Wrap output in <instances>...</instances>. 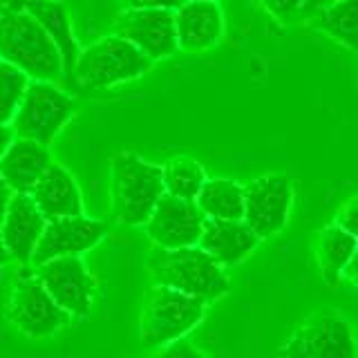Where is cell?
Listing matches in <instances>:
<instances>
[{
	"mask_svg": "<svg viewBox=\"0 0 358 358\" xmlns=\"http://www.w3.org/2000/svg\"><path fill=\"white\" fill-rule=\"evenodd\" d=\"M164 195V166L145 162L134 152L115 155L110 164V201L117 224L145 227Z\"/></svg>",
	"mask_w": 358,
	"mask_h": 358,
	"instance_id": "1",
	"label": "cell"
},
{
	"mask_svg": "<svg viewBox=\"0 0 358 358\" xmlns=\"http://www.w3.org/2000/svg\"><path fill=\"white\" fill-rule=\"evenodd\" d=\"M145 268L155 285L171 287L206 302L222 298L231 289L224 266L213 260L201 246H184V249L155 246L145 257Z\"/></svg>",
	"mask_w": 358,
	"mask_h": 358,
	"instance_id": "2",
	"label": "cell"
},
{
	"mask_svg": "<svg viewBox=\"0 0 358 358\" xmlns=\"http://www.w3.org/2000/svg\"><path fill=\"white\" fill-rule=\"evenodd\" d=\"M0 61L16 65L31 81H59L63 59L41 22L27 11H0Z\"/></svg>",
	"mask_w": 358,
	"mask_h": 358,
	"instance_id": "3",
	"label": "cell"
},
{
	"mask_svg": "<svg viewBox=\"0 0 358 358\" xmlns=\"http://www.w3.org/2000/svg\"><path fill=\"white\" fill-rule=\"evenodd\" d=\"M206 300L186 296L171 287L152 285L143 294L139 334L145 347L171 345L195 329L206 313Z\"/></svg>",
	"mask_w": 358,
	"mask_h": 358,
	"instance_id": "4",
	"label": "cell"
},
{
	"mask_svg": "<svg viewBox=\"0 0 358 358\" xmlns=\"http://www.w3.org/2000/svg\"><path fill=\"white\" fill-rule=\"evenodd\" d=\"M152 65L155 61L134 48L130 41L112 34L81 50L74 76L83 87L106 90L119 83L137 81L152 70Z\"/></svg>",
	"mask_w": 358,
	"mask_h": 358,
	"instance_id": "5",
	"label": "cell"
},
{
	"mask_svg": "<svg viewBox=\"0 0 358 358\" xmlns=\"http://www.w3.org/2000/svg\"><path fill=\"white\" fill-rule=\"evenodd\" d=\"M280 358H358L352 324L331 307L316 309L280 347Z\"/></svg>",
	"mask_w": 358,
	"mask_h": 358,
	"instance_id": "6",
	"label": "cell"
},
{
	"mask_svg": "<svg viewBox=\"0 0 358 358\" xmlns=\"http://www.w3.org/2000/svg\"><path fill=\"white\" fill-rule=\"evenodd\" d=\"M7 320L31 341L50 338L70 324L72 316L63 311L43 287L36 271L16 278L7 300Z\"/></svg>",
	"mask_w": 358,
	"mask_h": 358,
	"instance_id": "7",
	"label": "cell"
},
{
	"mask_svg": "<svg viewBox=\"0 0 358 358\" xmlns=\"http://www.w3.org/2000/svg\"><path fill=\"white\" fill-rule=\"evenodd\" d=\"M76 101L50 81H31L22 96L11 130L20 139L50 145L72 119Z\"/></svg>",
	"mask_w": 358,
	"mask_h": 358,
	"instance_id": "8",
	"label": "cell"
},
{
	"mask_svg": "<svg viewBox=\"0 0 358 358\" xmlns=\"http://www.w3.org/2000/svg\"><path fill=\"white\" fill-rule=\"evenodd\" d=\"M294 184L285 173H268L244 186V222L260 240L273 238L287 227Z\"/></svg>",
	"mask_w": 358,
	"mask_h": 358,
	"instance_id": "9",
	"label": "cell"
},
{
	"mask_svg": "<svg viewBox=\"0 0 358 358\" xmlns=\"http://www.w3.org/2000/svg\"><path fill=\"white\" fill-rule=\"evenodd\" d=\"M34 271L48 289V294L56 300V305L72 318H85L92 311L96 282L81 255L59 257V260L34 266Z\"/></svg>",
	"mask_w": 358,
	"mask_h": 358,
	"instance_id": "10",
	"label": "cell"
},
{
	"mask_svg": "<svg viewBox=\"0 0 358 358\" xmlns=\"http://www.w3.org/2000/svg\"><path fill=\"white\" fill-rule=\"evenodd\" d=\"M115 34L130 41L150 61H162L179 50L175 11L123 9L115 20Z\"/></svg>",
	"mask_w": 358,
	"mask_h": 358,
	"instance_id": "11",
	"label": "cell"
},
{
	"mask_svg": "<svg viewBox=\"0 0 358 358\" xmlns=\"http://www.w3.org/2000/svg\"><path fill=\"white\" fill-rule=\"evenodd\" d=\"M204 220L197 201L164 195L143 229L159 249H184L199 244Z\"/></svg>",
	"mask_w": 358,
	"mask_h": 358,
	"instance_id": "12",
	"label": "cell"
},
{
	"mask_svg": "<svg viewBox=\"0 0 358 358\" xmlns=\"http://www.w3.org/2000/svg\"><path fill=\"white\" fill-rule=\"evenodd\" d=\"M106 235H108V224L101 220H92L85 215L50 220L41 235L36 251H34L31 264L41 266L45 262L59 260V257L81 255L90 249H94Z\"/></svg>",
	"mask_w": 358,
	"mask_h": 358,
	"instance_id": "13",
	"label": "cell"
},
{
	"mask_svg": "<svg viewBox=\"0 0 358 358\" xmlns=\"http://www.w3.org/2000/svg\"><path fill=\"white\" fill-rule=\"evenodd\" d=\"M45 227H48V220H45L31 195L16 193L9 204L3 229H0V242L11 255V260L31 264L34 251L41 242Z\"/></svg>",
	"mask_w": 358,
	"mask_h": 358,
	"instance_id": "14",
	"label": "cell"
},
{
	"mask_svg": "<svg viewBox=\"0 0 358 358\" xmlns=\"http://www.w3.org/2000/svg\"><path fill=\"white\" fill-rule=\"evenodd\" d=\"M177 41L184 52H206L222 43L224 36V14L217 3L206 0H188L175 11Z\"/></svg>",
	"mask_w": 358,
	"mask_h": 358,
	"instance_id": "15",
	"label": "cell"
},
{
	"mask_svg": "<svg viewBox=\"0 0 358 358\" xmlns=\"http://www.w3.org/2000/svg\"><path fill=\"white\" fill-rule=\"evenodd\" d=\"M262 240L244 220H204L199 244L222 266L246 260Z\"/></svg>",
	"mask_w": 358,
	"mask_h": 358,
	"instance_id": "16",
	"label": "cell"
},
{
	"mask_svg": "<svg viewBox=\"0 0 358 358\" xmlns=\"http://www.w3.org/2000/svg\"><path fill=\"white\" fill-rule=\"evenodd\" d=\"M31 199L45 215V220L61 217H78L83 215V195L76 179L65 166L52 162L50 168L41 177V182L34 186Z\"/></svg>",
	"mask_w": 358,
	"mask_h": 358,
	"instance_id": "17",
	"label": "cell"
},
{
	"mask_svg": "<svg viewBox=\"0 0 358 358\" xmlns=\"http://www.w3.org/2000/svg\"><path fill=\"white\" fill-rule=\"evenodd\" d=\"M50 164L52 155L48 145L16 137L9 143L5 155L0 157V177L5 179L14 193L29 195L50 168Z\"/></svg>",
	"mask_w": 358,
	"mask_h": 358,
	"instance_id": "18",
	"label": "cell"
},
{
	"mask_svg": "<svg viewBox=\"0 0 358 358\" xmlns=\"http://www.w3.org/2000/svg\"><path fill=\"white\" fill-rule=\"evenodd\" d=\"M25 11L41 22L45 34L54 41V45L61 52L65 76H74V67L78 61V43L74 36L72 18L67 14V7L61 0H27Z\"/></svg>",
	"mask_w": 358,
	"mask_h": 358,
	"instance_id": "19",
	"label": "cell"
},
{
	"mask_svg": "<svg viewBox=\"0 0 358 358\" xmlns=\"http://www.w3.org/2000/svg\"><path fill=\"white\" fill-rule=\"evenodd\" d=\"M358 249V238L341 229L338 224L324 227L316 240V257L320 264L322 280L327 285H336L345 273V266L350 264Z\"/></svg>",
	"mask_w": 358,
	"mask_h": 358,
	"instance_id": "20",
	"label": "cell"
},
{
	"mask_svg": "<svg viewBox=\"0 0 358 358\" xmlns=\"http://www.w3.org/2000/svg\"><path fill=\"white\" fill-rule=\"evenodd\" d=\"M195 201L208 220H244V186L233 179H206Z\"/></svg>",
	"mask_w": 358,
	"mask_h": 358,
	"instance_id": "21",
	"label": "cell"
},
{
	"mask_svg": "<svg viewBox=\"0 0 358 358\" xmlns=\"http://www.w3.org/2000/svg\"><path fill=\"white\" fill-rule=\"evenodd\" d=\"M311 22L336 43L358 52V0H334Z\"/></svg>",
	"mask_w": 358,
	"mask_h": 358,
	"instance_id": "22",
	"label": "cell"
},
{
	"mask_svg": "<svg viewBox=\"0 0 358 358\" xmlns=\"http://www.w3.org/2000/svg\"><path fill=\"white\" fill-rule=\"evenodd\" d=\"M206 184V171L199 162L190 157H175L164 166L166 195L195 201Z\"/></svg>",
	"mask_w": 358,
	"mask_h": 358,
	"instance_id": "23",
	"label": "cell"
},
{
	"mask_svg": "<svg viewBox=\"0 0 358 358\" xmlns=\"http://www.w3.org/2000/svg\"><path fill=\"white\" fill-rule=\"evenodd\" d=\"M31 78L16 65L0 61V126H11Z\"/></svg>",
	"mask_w": 358,
	"mask_h": 358,
	"instance_id": "24",
	"label": "cell"
},
{
	"mask_svg": "<svg viewBox=\"0 0 358 358\" xmlns=\"http://www.w3.org/2000/svg\"><path fill=\"white\" fill-rule=\"evenodd\" d=\"M260 5L282 25H294L302 20V0H260Z\"/></svg>",
	"mask_w": 358,
	"mask_h": 358,
	"instance_id": "25",
	"label": "cell"
},
{
	"mask_svg": "<svg viewBox=\"0 0 358 358\" xmlns=\"http://www.w3.org/2000/svg\"><path fill=\"white\" fill-rule=\"evenodd\" d=\"M152 358H208L201 350L186 341V338H179L171 345H164L159 352H157Z\"/></svg>",
	"mask_w": 358,
	"mask_h": 358,
	"instance_id": "26",
	"label": "cell"
},
{
	"mask_svg": "<svg viewBox=\"0 0 358 358\" xmlns=\"http://www.w3.org/2000/svg\"><path fill=\"white\" fill-rule=\"evenodd\" d=\"M336 224L358 238V195L350 197L336 213Z\"/></svg>",
	"mask_w": 358,
	"mask_h": 358,
	"instance_id": "27",
	"label": "cell"
},
{
	"mask_svg": "<svg viewBox=\"0 0 358 358\" xmlns=\"http://www.w3.org/2000/svg\"><path fill=\"white\" fill-rule=\"evenodd\" d=\"M123 9H171L177 11L188 0H121Z\"/></svg>",
	"mask_w": 358,
	"mask_h": 358,
	"instance_id": "28",
	"label": "cell"
},
{
	"mask_svg": "<svg viewBox=\"0 0 358 358\" xmlns=\"http://www.w3.org/2000/svg\"><path fill=\"white\" fill-rule=\"evenodd\" d=\"M334 0H302V20L316 18L322 9H327Z\"/></svg>",
	"mask_w": 358,
	"mask_h": 358,
	"instance_id": "29",
	"label": "cell"
},
{
	"mask_svg": "<svg viewBox=\"0 0 358 358\" xmlns=\"http://www.w3.org/2000/svg\"><path fill=\"white\" fill-rule=\"evenodd\" d=\"M14 195H16L14 190H11L9 184L0 177V229H3V222L7 217V210H9V204H11V199H14Z\"/></svg>",
	"mask_w": 358,
	"mask_h": 358,
	"instance_id": "30",
	"label": "cell"
},
{
	"mask_svg": "<svg viewBox=\"0 0 358 358\" xmlns=\"http://www.w3.org/2000/svg\"><path fill=\"white\" fill-rule=\"evenodd\" d=\"M16 139L14 130H11V126H0V157L5 155V150L9 148V143Z\"/></svg>",
	"mask_w": 358,
	"mask_h": 358,
	"instance_id": "31",
	"label": "cell"
},
{
	"mask_svg": "<svg viewBox=\"0 0 358 358\" xmlns=\"http://www.w3.org/2000/svg\"><path fill=\"white\" fill-rule=\"evenodd\" d=\"M347 280H350L352 285H356L358 287V249H356V253H354V257L350 260V264L345 266V273H343Z\"/></svg>",
	"mask_w": 358,
	"mask_h": 358,
	"instance_id": "32",
	"label": "cell"
},
{
	"mask_svg": "<svg viewBox=\"0 0 358 358\" xmlns=\"http://www.w3.org/2000/svg\"><path fill=\"white\" fill-rule=\"evenodd\" d=\"M9 260H11V255L7 253V249L3 246V242H0V266H5Z\"/></svg>",
	"mask_w": 358,
	"mask_h": 358,
	"instance_id": "33",
	"label": "cell"
},
{
	"mask_svg": "<svg viewBox=\"0 0 358 358\" xmlns=\"http://www.w3.org/2000/svg\"><path fill=\"white\" fill-rule=\"evenodd\" d=\"M206 3H217V0H206Z\"/></svg>",
	"mask_w": 358,
	"mask_h": 358,
	"instance_id": "34",
	"label": "cell"
}]
</instances>
